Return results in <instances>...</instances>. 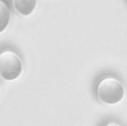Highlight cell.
Here are the masks:
<instances>
[{
    "instance_id": "1",
    "label": "cell",
    "mask_w": 127,
    "mask_h": 126,
    "mask_svg": "<svg viewBox=\"0 0 127 126\" xmlns=\"http://www.w3.org/2000/svg\"><path fill=\"white\" fill-rule=\"evenodd\" d=\"M98 99L103 103L115 104L123 99L125 89L121 81L113 76L103 77L97 86Z\"/></svg>"
},
{
    "instance_id": "2",
    "label": "cell",
    "mask_w": 127,
    "mask_h": 126,
    "mask_svg": "<svg viewBox=\"0 0 127 126\" xmlns=\"http://www.w3.org/2000/svg\"><path fill=\"white\" fill-rule=\"evenodd\" d=\"M22 70L23 62L17 52L7 49L1 53L0 74L3 79L14 80L20 76Z\"/></svg>"
},
{
    "instance_id": "3",
    "label": "cell",
    "mask_w": 127,
    "mask_h": 126,
    "mask_svg": "<svg viewBox=\"0 0 127 126\" xmlns=\"http://www.w3.org/2000/svg\"><path fill=\"white\" fill-rule=\"evenodd\" d=\"M14 9L22 16H29L34 10L37 0H13Z\"/></svg>"
},
{
    "instance_id": "4",
    "label": "cell",
    "mask_w": 127,
    "mask_h": 126,
    "mask_svg": "<svg viewBox=\"0 0 127 126\" xmlns=\"http://www.w3.org/2000/svg\"><path fill=\"white\" fill-rule=\"evenodd\" d=\"M10 18V13L8 5L3 0H1V30L2 32L8 25Z\"/></svg>"
}]
</instances>
